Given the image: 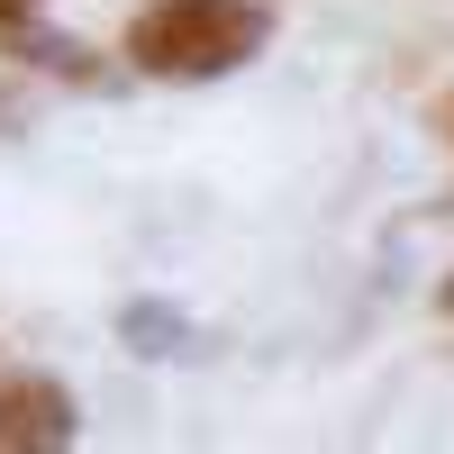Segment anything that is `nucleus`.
Segmentation results:
<instances>
[{
	"label": "nucleus",
	"mask_w": 454,
	"mask_h": 454,
	"mask_svg": "<svg viewBox=\"0 0 454 454\" xmlns=\"http://www.w3.org/2000/svg\"><path fill=\"white\" fill-rule=\"evenodd\" d=\"M0 55H19V64H46V73H64V82H100L91 46L55 36V27L36 19V10H0Z\"/></svg>",
	"instance_id": "obj_3"
},
{
	"label": "nucleus",
	"mask_w": 454,
	"mask_h": 454,
	"mask_svg": "<svg viewBox=\"0 0 454 454\" xmlns=\"http://www.w3.org/2000/svg\"><path fill=\"white\" fill-rule=\"evenodd\" d=\"M0 10H36V0H0Z\"/></svg>",
	"instance_id": "obj_7"
},
{
	"label": "nucleus",
	"mask_w": 454,
	"mask_h": 454,
	"mask_svg": "<svg viewBox=\"0 0 454 454\" xmlns=\"http://www.w3.org/2000/svg\"><path fill=\"white\" fill-rule=\"evenodd\" d=\"M436 309H445V318H454V273H445V282H436Z\"/></svg>",
	"instance_id": "obj_6"
},
{
	"label": "nucleus",
	"mask_w": 454,
	"mask_h": 454,
	"mask_svg": "<svg viewBox=\"0 0 454 454\" xmlns=\"http://www.w3.org/2000/svg\"><path fill=\"white\" fill-rule=\"evenodd\" d=\"M10 128H19V100H10V91H0V137H10Z\"/></svg>",
	"instance_id": "obj_5"
},
{
	"label": "nucleus",
	"mask_w": 454,
	"mask_h": 454,
	"mask_svg": "<svg viewBox=\"0 0 454 454\" xmlns=\"http://www.w3.org/2000/svg\"><path fill=\"white\" fill-rule=\"evenodd\" d=\"M436 137H445V145H454V91H445V100H436Z\"/></svg>",
	"instance_id": "obj_4"
},
{
	"label": "nucleus",
	"mask_w": 454,
	"mask_h": 454,
	"mask_svg": "<svg viewBox=\"0 0 454 454\" xmlns=\"http://www.w3.org/2000/svg\"><path fill=\"white\" fill-rule=\"evenodd\" d=\"M73 427H82V400L55 372H10L0 382V454H73Z\"/></svg>",
	"instance_id": "obj_2"
},
{
	"label": "nucleus",
	"mask_w": 454,
	"mask_h": 454,
	"mask_svg": "<svg viewBox=\"0 0 454 454\" xmlns=\"http://www.w3.org/2000/svg\"><path fill=\"white\" fill-rule=\"evenodd\" d=\"M263 36H273L263 0H155L128 19V64L164 73V82H209V73L254 64Z\"/></svg>",
	"instance_id": "obj_1"
}]
</instances>
